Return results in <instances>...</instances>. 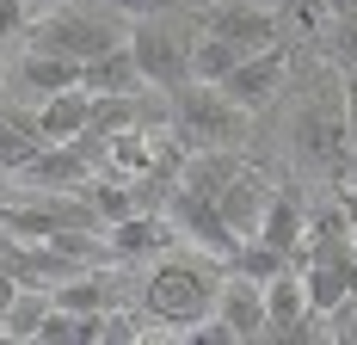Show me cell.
Wrapping results in <instances>:
<instances>
[{"mask_svg":"<svg viewBox=\"0 0 357 345\" xmlns=\"http://www.w3.org/2000/svg\"><path fill=\"white\" fill-rule=\"evenodd\" d=\"M215 302H222V277H215L210 259H191V253H167V259H154V272L142 277V314L148 321H160V327H197V321H210Z\"/></svg>","mask_w":357,"mask_h":345,"instance_id":"1","label":"cell"},{"mask_svg":"<svg viewBox=\"0 0 357 345\" xmlns=\"http://www.w3.org/2000/svg\"><path fill=\"white\" fill-rule=\"evenodd\" d=\"M247 130H252V111H241L222 87H210V80L173 87V136L185 142L191 154H197V148H241Z\"/></svg>","mask_w":357,"mask_h":345,"instance_id":"2","label":"cell"},{"mask_svg":"<svg viewBox=\"0 0 357 345\" xmlns=\"http://www.w3.org/2000/svg\"><path fill=\"white\" fill-rule=\"evenodd\" d=\"M123 13H86V6H62V13H43L31 25V50H56V56H74V62H93L123 43Z\"/></svg>","mask_w":357,"mask_h":345,"instance_id":"3","label":"cell"},{"mask_svg":"<svg viewBox=\"0 0 357 345\" xmlns=\"http://www.w3.org/2000/svg\"><path fill=\"white\" fill-rule=\"evenodd\" d=\"M191 43H197V31H178L167 13L130 19V50H136V62H142L148 87H160V93H173V87L191 80Z\"/></svg>","mask_w":357,"mask_h":345,"instance_id":"4","label":"cell"},{"mask_svg":"<svg viewBox=\"0 0 357 345\" xmlns=\"http://www.w3.org/2000/svg\"><path fill=\"white\" fill-rule=\"evenodd\" d=\"M204 31L228 37V43H241V50H271V43H284V13L278 6H265V0H210V13L197 19Z\"/></svg>","mask_w":357,"mask_h":345,"instance_id":"5","label":"cell"},{"mask_svg":"<svg viewBox=\"0 0 357 345\" xmlns=\"http://www.w3.org/2000/svg\"><path fill=\"white\" fill-rule=\"evenodd\" d=\"M13 179H19L25 191H86V185L99 179V161H93L86 142H43Z\"/></svg>","mask_w":357,"mask_h":345,"instance_id":"6","label":"cell"},{"mask_svg":"<svg viewBox=\"0 0 357 345\" xmlns=\"http://www.w3.org/2000/svg\"><path fill=\"white\" fill-rule=\"evenodd\" d=\"M185 241L178 235L173 216H160V210H130L123 222H105V247L117 265H136V259H167L173 247Z\"/></svg>","mask_w":357,"mask_h":345,"instance_id":"7","label":"cell"},{"mask_svg":"<svg viewBox=\"0 0 357 345\" xmlns=\"http://www.w3.org/2000/svg\"><path fill=\"white\" fill-rule=\"evenodd\" d=\"M167 216L178 222V235H185V241H197L204 253H215V259H228V253L241 247V235L228 228L222 204H215V198H204V191H191V185H173V198H167Z\"/></svg>","mask_w":357,"mask_h":345,"instance_id":"8","label":"cell"},{"mask_svg":"<svg viewBox=\"0 0 357 345\" xmlns=\"http://www.w3.org/2000/svg\"><path fill=\"white\" fill-rule=\"evenodd\" d=\"M284 74H289V50L284 43H271V50H252V56H241V68L222 80V93L241 105V111H265V105L278 99V87H284Z\"/></svg>","mask_w":357,"mask_h":345,"instance_id":"9","label":"cell"},{"mask_svg":"<svg viewBox=\"0 0 357 345\" xmlns=\"http://www.w3.org/2000/svg\"><path fill=\"white\" fill-rule=\"evenodd\" d=\"M215 314L241 333V345L247 339H265V327H271V309H265V284L247 272H228L222 277V302H215Z\"/></svg>","mask_w":357,"mask_h":345,"instance_id":"10","label":"cell"},{"mask_svg":"<svg viewBox=\"0 0 357 345\" xmlns=\"http://www.w3.org/2000/svg\"><path fill=\"white\" fill-rule=\"evenodd\" d=\"M37 130H43V142H80L93 130V93L86 87H68V93L37 99Z\"/></svg>","mask_w":357,"mask_h":345,"instance_id":"11","label":"cell"},{"mask_svg":"<svg viewBox=\"0 0 357 345\" xmlns=\"http://www.w3.org/2000/svg\"><path fill=\"white\" fill-rule=\"evenodd\" d=\"M80 87H86V93H142L148 74H142V62H136V50H130V37H123L117 50H105V56L80 62Z\"/></svg>","mask_w":357,"mask_h":345,"instance_id":"12","label":"cell"},{"mask_svg":"<svg viewBox=\"0 0 357 345\" xmlns=\"http://www.w3.org/2000/svg\"><path fill=\"white\" fill-rule=\"evenodd\" d=\"M215 204H222V216H228V228L247 241V235H259V216H265V204H271V185H265L259 172L241 167L234 179H228V191H222Z\"/></svg>","mask_w":357,"mask_h":345,"instance_id":"13","label":"cell"},{"mask_svg":"<svg viewBox=\"0 0 357 345\" xmlns=\"http://www.w3.org/2000/svg\"><path fill=\"white\" fill-rule=\"evenodd\" d=\"M259 241H271L278 253H289V259L302 265V247H308V216H302V204H296L289 191H271V204H265V216H259Z\"/></svg>","mask_w":357,"mask_h":345,"instance_id":"14","label":"cell"},{"mask_svg":"<svg viewBox=\"0 0 357 345\" xmlns=\"http://www.w3.org/2000/svg\"><path fill=\"white\" fill-rule=\"evenodd\" d=\"M19 80H25V93H31V99H50V93L80 87V62H74V56H56V50H25Z\"/></svg>","mask_w":357,"mask_h":345,"instance_id":"15","label":"cell"},{"mask_svg":"<svg viewBox=\"0 0 357 345\" xmlns=\"http://www.w3.org/2000/svg\"><path fill=\"white\" fill-rule=\"evenodd\" d=\"M37 148H43V130H37V111H13V105H0V172H19L31 161Z\"/></svg>","mask_w":357,"mask_h":345,"instance_id":"16","label":"cell"},{"mask_svg":"<svg viewBox=\"0 0 357 345\" xmlns=\"http://www.w3.org/2000/svg\"><path fill=\"white\" fill-rule=\"evenodd\" d=\"M241 43H228V37H215V31H204L197 25V43H191V80H210V87H222L228 74L241 68Z\"/></svg>","mask_w":357,"mask_h":345,"instance_id":"17","label":"cell"},{"mask_svg":"<svg viewBox=\"0 0 357 345\" xmlns=\"http://www.w3.org/2000/svg\"><path fill=\"white\" fill-rule=\"evenodd\" d=\"M56 309V290H43V284H25L19 296H13V309H6V339H37V327H43V314Z\"/></svg>","mask_w":357,"mask_h":345,"instance_id":"18","label":"cell"},{"mask_svg":"<svg viewBox=\"0 0 357 345\" xmlns=\"http://www.w3.org/2000/svg\"><path fill=\"white\" fill-rule=\"evenodd\" d=\"M278 13H284V25H289V31H308V37L333 25V6H326V0H284Z\"/></svg>","mask_w":357,"mask_h":345,"instance_id":"19","label":"cell"},{"mask_svg":"<svg viewBox=\"0 0 357 345\" xmlns=\"http://www.w3.org/2000/svg\"><path fill=\"white\" fill-rule=\"evenodd\" d=\"M31 25H37L31 0H0V50H13L19 37H31Z\"/></svg>","mask_w":357,"mask_h":345,"instance_id":"20","label":"cell"},{"mask_svg":"<svg viewBox=\"0 0 357 345\" xmlns=\"http://www.w3.org/2000/svg\"><path fill=\"white\" fill-rule=\"evenodd\" d=\"M326 43H333V56H339L345 68H357V13H339V19L326 25Z\"/></svg>","mask_w":357,"mask_h":345,"instance_id":"21","label":"cell"},{"mask_svg":"<svg viewBox=\"0 0 357 345\" xmlns=\"http://www.w3.org/2000/svg\"><path fill=\"white\" fill-rule=\"evenodd\" d=\"M326 339H339V345H357V290L339 302V309L326 314Z\"/></svg>","mask_w":357,"mask_h":345,"instance_id":"22","label":"cell"},{"mask_svg":"<svg viewBox=\"0 0 357 345\" xmlns=\"http://www.w3.org/2000/svg\"><path fill=\"white\" fill-rule=\"evenodd\" d=\"M111 6H117L123 19H154V13H173L178 0H111Z\"/></svg>","mask_w":357,"mask_h":345,"instance_id":"23","label":"cell"},{"mask_svg":"<svg viewBox=\"0 0 357 345\" xmlns=\"http://www.w3.org/2000/svg\"><path fill=\"white\" fill-rule=\"evenodd\" d=\"M345 136H351V148H357V74L345 80Z\"/></svg>","mask_w":357,"mask_h":345,"instance_id":"24","label":"cell"},{"mask_svg":"<svg viewBox=\"0 0 357 345\" xmlns=\"http://www.w3.org/2000/svg\"><path fill=\"white\" fill-rule=\"evenodd\" d=\"M13 185H19V179H13V172H0V210H6V204H13V198H19Z\"/></svg>","mask_w":357,"mask_h":345,"instance_id":"25","label":"cell"},{"mask_svg":"<svg viewBox=\"0 0 357 345\" xmlns=\"http://www.w3.org/2000/svg\"><path fill=\"white\" fill-rule=\"evenodd\" d=\"M37 6V19H43V13H62V6H74V0H31Z\"/></svg>","mask_w":357,"mask_h":345,"instance_id":"26","label":"cell"},{"mask_svg":"<svg viewBox=\"0 0 357 345\" xmlns=\"http://www.w3.org/2000/svg\"><path fill=\"white\" fill-rule=\"evenodd\" d=\"M326 6H333V19H339V13H357V0H326Z\"/></svg>","mask_w":357,"mask_h":345,"instance_id":"27","label":"cell"},{"mask_svg":"<svg viewBox=\"0 0 357 345\" xmlns=\"http://www.w3.org/2000/svg\"><path fill=\"white\" fill-rule=\"evenodd\" d=\"M265 6H284V0H265Z\"/></svg>","mask_w":357,"mask_h":345,"instance_id":"28","label":"cell"}]
</instances>
